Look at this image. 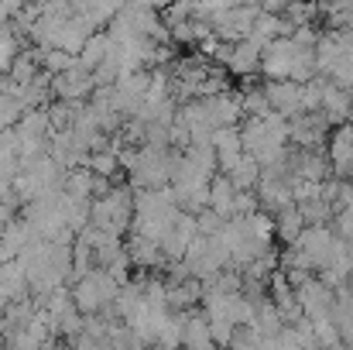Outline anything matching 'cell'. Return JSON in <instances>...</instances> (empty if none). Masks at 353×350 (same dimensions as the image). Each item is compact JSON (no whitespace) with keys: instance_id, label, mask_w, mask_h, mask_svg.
I'll return each mask as SVG.
<instances>
[{"instance_id":"1","label":"cell","mask_w":353,"mask_h":350,"mask_svg":"<svg viewBox=\"0 0 353 350\" xmlns=\"http://www.w3.org/2000/svg\"><path fill=\"white\" fill-rule=\"evenodd\" d=\"M123 162L130 168L134 186H141V189H161L172 179V165H175V158L165 151V144H144L141 151L127 155Z\"/></svg>"},{"instance_id":"2","label":"cell","mask_w":353,"mask_h":350,"mask_svg":"<svg viewBox=\"0 0 353 350\" xmlns=\"http://www.w3.org/2000/svg\"><path fill=\"white\" fill-rule=\"evenodd\" d=\"M117 292H120V282L110 275V271H103V268H90L86 275H79V278H76L72 302H76V309H79V313L93 316V313H100V309L114 306Z\"/></svg>"},{"instance_id":"3","label":"cell","mask_w":353,"mask_h":350,"mask_svg":"<svg viewBox=\"0 0 353 350\" xmlns=\"http://www.w3.org/2000/svg\"><path fill=\"white\" fill-rule=\"evenodd\" d=\"M130 210H134V203H130L127 189H107L97 203H90V220L97 231H107L117 237L130 220Z\"/></svg>"},{"instance_id":"4","label":"cell","mask_w":353,"mask_h":350,"mask_svg":"<svg viewBox=\"0 0 353 350\" xmlns=\"http://www.w3.org/2000/svg\"><path fill=\"white\" fill-rule=\"evenodd\" d=\"M264 97H268V107H274L278 117H295V114L305 110L302 83H292V79H268V83H264Z\"/></svg>"},{"instance_id":"5","label":"cell","mask_w":353,"mask_h":350,"mask_svg":"<svg viewBox=\"0 0 353 350\" xmlns=\"http://www.w3.org/2000/svg\"><path fill=\"white\" fill-rule=\"evenodd\" d=\"M93 72L86 69V66H79V59L65 69V72H59L55 79H52V90L65 100V104H79L86 93H93Z\"/></svg>"},{"instance_id":"6","label":"cell","mask_w":353,"mask_h":350,"mask_svg":"<svg viewBox=\"0 0 353 350\" xmlns=\"http://www.w3.org/2000/svg\"><path fill=\"white\" fill-rule=\"evenodd\" d=\"M24 289H28V275H24L21 261H17V257H14V261H3V264H0V306L21 299Z\"/></svg>"},{"instance_id":"7","label":"cell","mask_w":353,"mask_h":350,"mask_svg":"<svg viewBox=\"0 0 353 350\" xmlns=\"http://www.w3.org/2000/svg\"><path fill=\"white\" fill-rule=\"evenodd\" d=\"M182 350H213V333L206 316H185L182 320Z\"/></svg>"},{"instance_id":"8","label":"cell","mask_w":353,"mask_h":350,"mask_svg":"<svg viewBox=\"0 0 353 350\" xmlns=\"http://www.w3.org/2000/svg\"><path fill=\"white\" fill-rule=\"evenodd\" d=\"M127 257L134 261V264H141V268H158L161 261H165V254H161V244H154V240H148V237H130V244H127Z\"/></svg>"},{"instance_id":"9","label":"cell","mask_w":353,"mask_h":350,"mask_svg":"<svg viewBox=\"0 0 353 350\" xmlns=\"http://www.w3.org/2000/svg\"><path fill=\"white\" fill-rule=\"evenodd\" d=\"M110 48H114L110 35H100V31H93V35L86 38V45L79 48V55H76V59H79V66H86V69L93 72V69H97V66H100V62L110 55Z\"/></svg>"},{"instance_id":"10","label":"cell","mask_w":353,"mask_h":350,"mask_svg":"<svg viewBox=\"0 0 353 350\" xmlns=\"http://www.w3.org/2000/svg\"><path fill=\"white\" fill-rule=\"evenodd\" d=\"M41 62H45V72L59 76V72H65V69L76 62V55H69V52H59V48H45Z\"/></svg>"},{"instance_id":"11","label":"cell","mask_w":353,"mask_h":350,"mask_svg":"<svg viewBox=\"0 0 353 350\" xmlns=\"http://www.w3.org/2000/svg\"><path fill=\"white\" fill-rule=\"evenodd\" d=\"M137 3H141V7H148V10H165L172 0H137Z\"/></svg>"},{"instance_id":"12","label":"cell","mask_w":353,"mask_h":350,"mask_svg":"<svg viewBox=\"0 0 353 350\" xmlns=\"http://www.w3.org/2000/svg\"><path fill=\"white\" fill-rule=\"evenodd\" d=\"M0 327H3V306H0Z\"/></svg>"}]
</instances>
